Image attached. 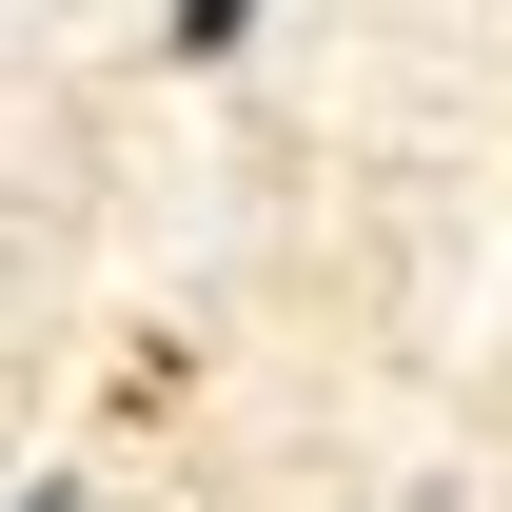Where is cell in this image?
Returning <instances> with one entry per match:
<instances>
[{
	"label": "cell",
	"instance_id": "1",
	"mask_svg": "<svg viewBox=\"0 0 512 512\" xmlns=\"http://www.w3.org/2000/svg\"><path fill=\"white\" fill-rule=\"evenodd\" d=\"M158 40H178V60H237V40H256V0H158Z\"/></svg>",
	"mask_w": 512,
	"mask_h": 512
},
{
	"label": "cell",
	"instance_id": "2",
	"mask_svg": "<svg viewBox=\"0 0 512 512\" xmlns=\"http://www.w3.org/2000/svg\"><path fill=\"white\" fill-rule=\"evenodd\" d=\"M20 512H79V493H20Z\"/></svg>",
	"mask_w": 512,
	"mask_h": 512
}]
</instances>
